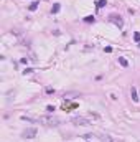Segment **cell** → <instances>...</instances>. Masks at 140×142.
<instances>
[{
  "mask_svg": "<svg viewBox=\"0 0 140 142\" xmlns=\"http://www.w3.org/2000/svg\"><path fill=\"white\" fill-rule=\"evenodd\" d=\"M130 98L134 102H138V94H137V88L135 86H132V89H130Z\"/></svg>",
  "mask_w": 140,
  "mask_h": 142,
  "instance_id": "277c9868",
  "label": "cell"
},
{
  "mask_svg": "<svg viewBox=\"0 0 140 142\" xmlns=\"http://www.w3.org/2000/svg\"><path fill=\"white\" fill-rule=\"evenodd\" d=\"M38 5H40V3H38V2H33V3H30V7H28V10H30V12H35V10L38 8Z\"/></svg>",
  "mask_w": 140,
  "mask_h": 142,
  "instance_id": "8992f818",
  "label": "cell"
},
{
  "mask_svg": "<svg viewBox=\"0 0 140 142\" xmlns=\"http://www.w3.org/2000/svg\"><path fill=\"white\" fill-rule=\"evenodd\" d=\"M59 10H61V5H59V3H54V7L51 8V12H53V13H58Z\"/></svg>",
  "mask_w": 140,
  "mask_h": 142,
  "instance_id": "9c48e42d",
  "label": "cell"
},
{
  "mask_svg": "<svg viewBox=\"0 0 140 142\" xmlns=\"http://www.w3.org/2000/svg\"><path fill=\"white\" fill-rule=\"evenodd\" d=\"M110 22H114L115 25H119V27H122V20H120V17H110Z\"/></svg>",
  "mask_w": 140,
  "mask_h": 142,
  "instance_id": "5b68a950",
  "label": "cell"
},
{
  "mask_svg": "<svg viewBox=\"0 0 140 142\" xmlns=\"http://www.w3.org/2000/svg\"><path fill=\"white\" fill-rule=\"evenodd\" d=\"M36 134H38V129H36V127H28V129L23 131L22 136L25 137V139H33V137L36 136Z\"/></svg>",
  "mask_w": 140,
  "mask_h": 142,
  "instance_id": "7a4b0ae2",
  "label": "cell"
},
{
  "mask_svg": "<svg viewBox=\"0 0 140 142\" xmlns=\"http://www.w3.org/2000/svg\"><path fill=\"white\" fill-rule=\"evenodd\" d=\"M104 5H107V2H106V0H99V2H97V8H102Z\"/></svg>",
  "mask_w": 140,
  "mask_h": 142,
  "instance_id": "30bf717a",
  "label": "cell"
},
{
  "mask_svg": "<svg viewBox=\"0 0 140 142\" xmlns=\"http://www.w3.org/2000/svg\"><path fill=\"white\" fill-rule=\"evenodd\" d=\"M101 142H114V140H112L110 136H102L101 137Z\"/></svg>",
  "mask_w": 140,
  "mask_h": 142,
  "instance_id": "ba28073f",
  "label": "cell"
},
{
  "mask_svg": "<svg viewBox=\"0 0 140 142\" xmlns=\"http://www.w3.org/2000/svg\"><path fill=\"white\" fill-rule=\"evenodd\" d=\"M71 121L76 124V126H91V121L87 119V117H84V116H76V117H73Z\"/></svg>",
  "mask_w": 140,
  "mask_h": 142,
  "instance_id": "6da1fadb",
  "label": "cell"
},
{
  "mask_svg": "<svg viewBox=\"0 0 140 142\" xmlns=\"http://www.w3.org/2000/svg\"><path fill=\"white\" fill-rule=\"evenodd\" d=\"M134 38H135V41H140V33H135Z\"/></svg>",
  "mask_w": 140,
  "mask_h": 142,
  "instance_id": "7c38bea8",
  "label": "cell"
},
{
  "mask_svg": "<svg viewBox=\"0 0 140 142\" xmlns=\"http://www.w3.org/2000/svg\"><path fill=\"white\" fill-rule=\"evenodd\" d=\"M119 63H120V64H122V66H124V68H127V66H129V61L125 60L124 56H120V58H119Z\"/></svg>",
  "mask_w": 140,
  "mask_h": 142,
  "instance_id": "52a82bcc",
  "label": "cell"
},
{
  "mask_svg": "<svg viewBox=\"0 0 140 142\" xmlns=\"http://www.w3.org/2000/svg\"><path fill=\"white\" fill-rule=\"evenodd\" d=\"M38 119H40V122L46 124V126H58V122H59L56 117H38Z\"/></svg>",
  "mask_w": 140,
  "mask_h": 142,
  "instance_id": "3957f363",
  "label": "cell"
},
{
  "mask_svg": "<svg viewBox=\"0 0 140 142\" xmlns=\"http://www.w3.org/2000/svg\"><path fill=\"white\" fill-rule=\"evenodd\" d=\"M84 22H87V23H91V22H94V17H92V15H89V17H86V18H84Z\"/></svg>",
  "mask_w": 140,
  "mask_h": 142,
  "instance_id": "8fae6325",
  "label": "cell"
}]
</instances>
